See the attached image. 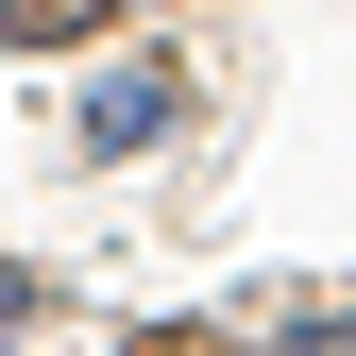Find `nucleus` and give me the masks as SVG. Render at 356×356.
<instances>
[{
  "mask_svg": "<svg viewBox=\"0 0 356 356\" xmlns=\"http://www.w3.org/2000/svg\"><path fill=\"white\" fill-rule=\"evenodd\" d=\"M153 136H170V68H119L85 102V153H153Z\"/></svg>",
  "mask_w": 356,
  "mask_h": 356,
  "instance_id": "1",
  "label": "nucleus"
},
{
  "mask_svg": "<svg viewBox=\"0 0 356 356\" xmlns=\"http://www.w3.org/2000/svg\"><path fill=\"white\" fill-rule=\"evenodd\" d=\"M119 356H220V339H187V323H153V339H119Z\"/></svg>",
  "mask_w": 356,
  "mask_h": 356,
  "instance_id": "2",
  "label": "nucleus"
},
{
  "mask_svg": "<svg viewBox=\"0 0 356 356\" xmlns=\"http://www.w3.org/2000/svg\"><path fill=\"white\" fill-rule=\"evenodd\" d=\"M272 356H356V339H339V323H289V339H272Z\"/></svg>",
  "mask_w": 356,
  "mask_h": 356,
  "instance_id": "3",
  "label": "nucleus"
}]
</instances>
